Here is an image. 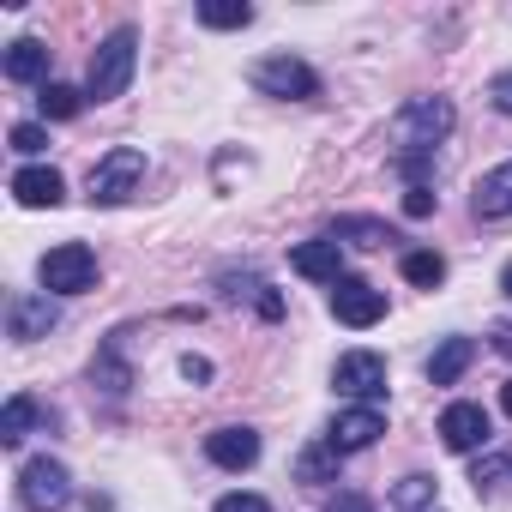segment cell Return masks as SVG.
I'll return each instance as SVG.
<instances>
[{
  "label": "cell",
  "mask_w": 512,
  "mask_h": 512,
  "mask_svg": "<svg viewBox=\"0 0 512 512\" xmlns=\"http://www.w3.org/2000/svg\"><path fill=\"white\" fill-rule=\"evenodd\" d=\"M133 67H139V31H133V25H121V31H109V37L97 43V55H91L85 103H115V97H127Z\"/></svg>",
  "instance_id": "obj_1"
},
{
  "label": "cell",
  "mask_w": 512,
  "mask_h": 512,
  "mask_svg": "<svg viewBox=\"0 0 512 512\" xmlns=\"http://www.w3.org/2000/svg\"><path fill=\"white\" fill-rule=\"evenodd\" d=\"M506 476H512V458H476L470 488H476V494H500V488H506Z\"/></svg>",
  "instance_id": "obj_26"
},
{
  "label": "cell",
  "mask_w": 512,
  "mask_h": 512,
  "mask_svg": "<svg viewBox=\"0 0 512 512\" xmlns=\"http://www.w3.org/2000/svg\"><path fill=\"white\" fill-rule=\"evenodd\" d=\"M332 512H374V500H368V494H338Z\"/></svg>",
  "instance_id": "obj_31"
},
{
  "label": "cell",
  "mask_w": 512,
  "mask_h": 512,
  "mask_svg": "<svg viewBox=\"0 0 512 512\" xmlns=\"http://www.w3.org/2000/svg\"><path fill=\"white\" fill-rule=\"evenodd\" d=\"M434 494H440V482L416 470V476H404V482L392 488V506H398V512H428V506H434Z\"/></svg>",
  "instance_id": "obj_22"
},
{
  "label": "cell",
  "mask_w": 512,
  "mask_h": 512,
  "mask_svg": "<svg viewBox=\"0 0 512 512\" xmlns=\"http://www.w3.org/2000/svg\"><path fill=\"white\" fill-rule=\"evenodd\" d=\"M290 266H296L308 284H338V278H344V241L314 235V241H302V247L290 253Z\"/></svg>",
  "instance_id": "obj_11"
},
{
  "label": "cell",
  "mask_w": 512,
  "mask_h": 512,
  "mask_svg": "<svg viewBox=\"0 0 512 512\" xmlns=\"http://www.w3.org/2000/svg\"><path fill=\"white\" fill-rule=\"evenodd\" d=\"M458 127V109L446 97H410L392 121V139H398V157H434V145Z\"/></svg>",
  "instance_id": "obj_2"
},
{
  "label": "cell",
  "mask_w": 512,
  "mask_h": 512,
  "mask_svg": "<svg viewBox=\"0 0 512 512\" xmlns=\"http://www.w3.org/2000/svg\"><path fill=\"white\" fill-rule=\"evenodd\" d=\"M13 199L19 205H31V211H55L61 199H67V181H61V169H49V163H25L19 175H13Z\"/></svg>",
  "instance_id": "obj_13"
},
{
  "label": "cell",
  "mask_w": 512,
  "mask_h": 512,
  "mask_svg": "<svg viewBox=\"0 0 512 512\" xmlns=\"http://www.w3.org/2000/svg\"><path fill=\"white\" fill-rule=\"evenodd\" d=\"M380 434H386V410H380V404H350V410H338V416H332L326 446L350 458V452H368Z\"/></svg>",
  "instance_id": "obj_9"
},
{
  "label": "cell",
  "mask_w": 512,
  "mask_h": 512,
  "mask_svg": "<svg viewBox=\"0 0 512 512\" xmlns=\"http://www.w3.org/2000/svg\"><path fill=\"white\" fill-rule=\"evenodd\" d=\"M55 320H61V314H55V302H49V296H13V302H7V332H13L19 344L49 338V332H55Z\"/></svg>",
  "instance_id": "obj_14"
},
{
  "label": "cell",
  "mask_w": 512,
  "mask_h": 512,
  "mask_svg": "<svg viewBox=\"0 0 512 512\" xmlns=\"http://www.w3.org/2000/svg\"><path fill=\"white\" fill-rule=\"evenodd\" d=\"M332 314H338V326H356V332H368L374 320H386V290H374L368 278H338L332 284Z\"/></svg>",
  "instance_id": "obj_8"
},
{
  "label": "cell",
  "mask_w": 512,
  "mask_h": 512,
  "mask_svg": "<svg viewBox=\"0 0 512 512\" xmlns=\"http://www.w3.org/2000/svg\"><path fill=\"white\" fill-rule=\"evenodd\" d=\"M338 464H344V452H332V446H308V452L296 458V476H302V482H338Z\"/></svg>",
  "instance_id": "obj_24"
},
{
  "label": "cell",
  "mask_w": 512,
  "mask_h": 512,
  "mask_svg": "<svg viewBox=\"0 0 512 512\" xmlns=\"http://www.w3.org/2000/svg\"><path fill=\"white\" fill-rule=\"evenodd\" d=\"M181 374H187V380H211V362H205V356H181Z\"/></svg>",
  "instance_id": "obj_32"
},
{
  "label": "cell",
  "mask_w": 512,
  "mask_h": 512,
  "mask_svg": "<svg viewBox=\"0 0 512 512\" xmlns=\"http://www.w3.org/2000/svg\"><path fill=\"white\" fill-rule=\"evenodd\" d=\"M211 512H272V500H260V494H223Z\"/></svg>",
  "instance_id": "obj_28"
},
{
  "label": "cell",
  "mask_w": 512,
  "mask_h": 512,
  "mask_svg": "<svg viewBox=\"0 0 512 512\" xmlns=\"http://www.w3.org/2000/svg\"><path fill=\"white\" fill-rule=\"evenodd\" d=\"M37 278H43L49 296H85V290H97V253L85 241H61V247L43 253Z\"/></svg>",
  "instance_id": "obj_4"
},
{
  "label": "cell",
  "mask_w": 512,
  "mask_h": 512,
  "mask_svg": "<svg viewBox=\"0 0 512 512\" xmlns=\"http://www.w3.org/2000/svg\"><path fill=\"white\" fill-rule=\"evenodd\" d=\"M253 91L260 97H284V103H308V97H320V73L308 67V61H296V55H266V61H253Z\"/></svg>",
  "instance_id": "obj_5"
},
{
  "label": "cell",
  "mask_w": 512,
  "mask_h": 512,
  "mask_svg": "<svg viewBox=\"0 0 512 512\" xmlns=\"http://www.w3.org/2000/svg\"><path fill=\"white\" fill-rule=\"evenodd\" d=\"M37 103H43V115H49V121H73V115L85 109V91H73V85H61V79H49Z\"/></svg>",
  "instance_id": "obj_23"
},
{
  "label": "cell",
  "mask_w": 512,
  "mask_h": 512,
  "mask_svg": "<svg viewBox=\"0 0 512 512\" xmlns=\"http://www.w3.org/2000/svg\"><path fill=\"white\" fill-rule=\"evenodd\" d=\"M440 440L452 446V452H476V446H488L494 440V422H488V410L482 404H446L440 410Z\"/></svg>",
  "instance_id": "obj_10"
},
{
  "label": "cell",
  "mask_w": 512,
  "mask_h": 512,
  "mask_svg": "<svg viewBox=\"0 0 512 512\" xmlns=\"http://www.w3.org/2000/svg\"><path fill=\"white\" fill-rule=\"evenodd\" d=\"M488 338H494V350H500V356H512V320H500Z\"/></svg>",
  "instance_id": "obj_33"
},
{
  "label": "cell",
  "mask_w": 512,
  "mask_h": 512,
  "mask_svg": "<svg viewBox=\"0 0 512 512\" xmlns=\"http://www.w3.org/2000/svg\"><path fill=\"white\" fill-rule=\"evenodd\" d=\"M19 500H25V512H61V506L73 500L67 464H61V458H25V470H19Z\"/></svg>",
  "instance_id": "obj_6"
},
{
  "label": "cell",
  "mask_w": 512,
  "mask_h": 512,
  "mask_svg": "<svg viewBox=\"0 0 512 512\" xmlns=\"http://www.w3.org/2000/svg\"><path fill=\"white\" fill-rule=\"evenodd\" d=\"M488 103H494L500 115H512V73H494V79H488Z\"/></svg>",
  "instance_id": "obj_30"
},
{
  "label": "cell",
  "mask_w": 512,
  "mask_h": 512,
  "mask_svg": "<svg viewBox=\"0 0 512 512\" xmlns=\"http://www.w3.org/2000/svg\"><path fill=\"white\" fill-rule=\"evenodd\" d=\"M404 278L422 284V290H434V284L446 278V260H440L434 247H416V253H404Z\"/></svg>",
  "instance_id": "obj_25"
},
{
  "label": "cell",
  "mask_w": 512,
  "mask_h": 512,
  "mask_svg": "<svg viewBox=\"0 0 512 512\" xmlns=\"http://www.w3.org/2000/svg\"><path fill=\"white\" fill-rule=\"evenodd\" d=\"M470 205H476V217H488V223H494V217H512V157L494 163V169L476 181V199H470Z\"/></svg>",
  "instance_id": "obj_15"
},
{
  "label": "cell",
  "mask_w": 512,
  "mask_h": 512,
  "mask_svg": "<svg viewBox=\"0 0 512 512\" xmlns=\"http://www.w3.org/2000/svg\"><path fill=\"white\" fill-rule=\"evenodd\" d=\"M145 181V151L139 145H115L91 163V205H127Z\"/></svg>",
  "instance_id": "obj_3"
},
{
  "label": "cell",
  "mask_w": 512,
  "mask_h": 512,
  "mask_svg": "<svg viewBox=\"0 0 512 512\" xmlns=\"http://www.w3.org/2000/svg\"><path fill=\"white\" fill-rule=\"evenodd\" d=\"M37 416H43V404H37L31 392H13L7 410H0V446H19V440L37 428Z\"/></svg>",
  "instance_id": "obj_18"
},
{
  "label": "cell",
  "mask_w": 512,
  "mask_h": 512,
  "mask_svg": "<svg viewBox=\"0 0 512 512\" xmlns=\"http://www.w3.org/2000/svg\"><path fill=\"white\" fill-rule=\"evenodd\" d=\"M199 25L205 31H247L253 7H247V0H199Z\"/></svg>",
  "instance_id": "obj_20"
},
{
  "label": "cell",
  "mask_w": 512,
  "mask_h": 512,
  "mask_svg": "<svg viewBox=\"0 0 512 512\" xmlns=\"http://www.w3.org/2000/svg\"><path fill=\"white\" fill-rule=\"evenodd\" d=\"M476 362V344L470 338H440V350L428 356V380L434 386H458V374Z\"/></svg>",
  "instance_id": "obj_17"
},
{
  "label": "cell",
  "mask_w": 512,
  "mask_h": 512,
  "mask_svg": "<svg viewBox=\"0 0 512 512\" xmlns=\"http://www.w3.org/2000/svg\"><path fill=\"white\" fill-rule=\"evenodd\" d=\"M500 290H506V296H512V260H506V272H500Z\"/></svg>",
  "instance_id": "obj_35"
},
{
  "label": "cell",
  "mask_w": 512,
  "mask_h": 512,
  "mask_svg": "<svg viewBox=\"0 0 512 512\" xmlns=\"http://www.w3.org/2000/svg\"><path fill=\"white\" fill-rule=\"evenodd\" d=\"M332 386L344 398H356V404H374L386 392V356L380 350H344L338 368H332Z\"/></svg>",
  "instance_id": "obj_7"
},
{
  "label": "cell",
  "mask_w": 512,
  "mask_h": 512,
  "mask_svg": "<svg viewBox=\"0 0 512 512\" xmlns=\"http://www.w3.org/2000/svg\"><path fill=\"white\" fill-rule=\"evenodd\" d=\"M500 410H506V416H512V380H506V386H500Z\"/></svg>",
  "instance_id": "obj_34"
},
{
  "label": "cell",
  "mask_w": 512,
  "mask_h": 512,
  "mask_svg": "<svg viewBox=\"0 0 512 512\" xmlns=\"http://www.w3.org/2000/svg\"><path fill=\"white\" fill-rule=\"evenodd\" d=\"M217 284H223V302H241V296H247V302H253V308H260L266 320H278V314H284V296H278V290H272L266 278H253V272H247V278H235V272H223Z\"/></svg>",
  "instance_id": "obj_16"
},
{
  "label": "cell",
  "mask_w": 512,
  "mask_h": 512,
  "mask_svg": "<svg viewBox=\"0 0 512 512\" xmlns=\"http://www.w3.org/2000/svg\"><path fill=\"white\" fill-rule=\"evenodd\" d=\"M434 211V187H404V217H428Z\"/></svg>",
  "instance_id": "obj_29"
},
{
  "label": "cell",
  "mask_w": 512,
  "mask_h": 512,
  "mask_svg": "<svg viewBox=\"0 0 512 512\" xmlns=\"http://www.w3.org/2000/svg\"><path fill=\"white\" fill-rule=\"evenodd\" d=\"M205 458L217 470H247V464H260V434L253 428H211L205 434Z\"/></svg>",
  "instance_id": "obj_12"
},
{
  "label": "cell",
  "mask_w": 512,
  "mask_h": 512,
  "mask_svg": "<svg viewBox=\"0 0 512 512\" xmlns=\"http://www.w3.org/2000/svg\"><path fill=\"white\" fill-rule=\"evenodd\" d=\"M332 241H356V247H386V241H398L380 217H338L332 223Z\"/></svg>",
  "instance_id": "obj_21"
},
{
  "label": "cell",
  "mask_w": 512,
  "mask_h": 512,
  "mask_svg": "<svg viewBox=\"0 0 512 512\" xmlns=\"http://www.w3.org/2000/svg\"><path fill=\"white\" fill-rule=\"evenodd\" d=\"M43 73H49V49H43L37 37H19V43L7 49V79H13V85H37Z\"/></svg>",
  "instance_id": "obj_19"
},
{
  "label": "cell",
  "mask_w": 512,
  "mask_h": 512,
  "mask_svg": "<svg viewBox=\"0 0 512 512\" xmlns=\"http://www.w3.org/2000/svg\"><path fill=\"white\" fill-rule=\"evenodd\" d=\"M43 145H49V133H43L37 121H19V127H13V151H25V157H37Z\"/></svg>",
  "instance_id": "obj_27"
}]
</instances>
